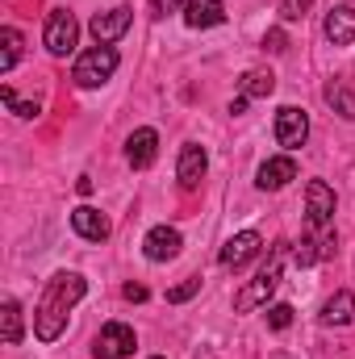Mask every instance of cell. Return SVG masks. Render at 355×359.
<instances>
[{
    "mask_svg": "<svg viewBox=\"0 0 355 359\" xmlns=\"http://www.w3.org/2000/svg\"><path fill=\"white\" fill-rule=\"evenodd\" d=\"M0 100H4V104H8V109H13V104H17V92L8 88V84H4V88H0Z\"/></svg>",
    "mask_w": 355,
    "mask_h": 359,
    "instance_id": "30",
    "label": "cell"
},
{
    "mask_svg": "<svg viewBox=\"0 0 355 359\" xmlns=\"http://www.w3.org/2000/svg\"><path fill=\"white\" fill-rule=\"evenodd\" d=\"M84 276L80 271H59V276H51V284H46V292H42V301H38V309H34V334L42 339V343H55L59 334H63V326H67V313H72V305L84 297Z\"/></svg>",
    "mask_w": 355,
    "mask_h": 359,
    "instance_id": "1",
    "label": "cell"
},
{
    "mask_svg": "<svg viewBox=\"0 0 355 359\" xmlns=\"http://www.w3.org/2000/svg\"><path fill=\"white\" fill-rule=\"evenodd\" d=\"M305 138H309V117H305V109L284 104V109L276 113V142H280L284 151H297V147H305Z\"/></svg>",
    "mask_w": 355,
    "mask_h": 359,
    "instance_id": "7",
    "label": "cell"
},
{
    "mask_svg": "<svg viewBox=\"0 0 355 359\" xmlns=\"http://www.w3.org/2000/svg\"><path fill=\"white\" fill-rule=\"evenodd\" d=\"M180 4H188V0H151V13L163 17V13H176Z\"/></svg>",
    "mask_w": 355,
    "mask_h": 359,
    "instance_id": "26",
    "label": "cell"
},
{
    "mask_svg": "<svg viewBox=\"0 0 355 359\" xmlns=\"http://www.w3.org/2000/svg\"><path fill=\"white\" fill-rule=\"evenodd\" d=\"M196 292H201V280H184V284H176V288H168V301L180 305V301H188V297H196Z\"/></svg>",
    "mask_w": 355,
    "mask_h": 359,
    "instance_id": "24",
    "label": "cell"
},
{
    "mask_svg": "<svg viewBox=\"0 0 355 359\" xmlns=\"http://www.w3.org/2000/svg\"><path fill=\"white\" fill-rule=\"evenodd\" d=\"M13 113H17V117H38V100H17Z\"/></svg>",
    "mask_w": 355,
    "mask_h": 359,
    "instance_id": "27",
    "label": "cell"
},
{
    "mask_svg": "<svg viewBox=\"0 0 355 359\" xmlns=\"http://www.w3.org/2000/svg\"><path fill=\"white\" fill-rule=\"evenodd\" d=\"M272 92H276V76L264 72V67L247 72V76H243V84H239V96H247V100H260V96H272Z\"/></svg>",
    "mask_w": 355,
    "mask_h": 359,
    "instance_id": "18",
    "label": "cell"
},
{
    "mask_svg": "<svg viewBox=\"0 0 355 359\" xmlns=\"http://www.w3.org/2000/svg\"><path fill=\"white\" fill-rule=\"evenodd\" d=\"M309 8H314V0H280V17L284 21H301Z\"/></svg>",
    "mask_w": 355,
    "mask_h": 359,
    "instance_id": "23",
    "label": "cell"
},
{
    "mask_svg": "<svg viewBox=\"0 0 355 359\" xmlns=\"http://www.w3.org/2000/svg\"><path fill=\"white\" fill-rule=\"evenodd\" d=\"M335 222V188L326 180H309L305 188V226L309 230H330Z\"/></svg>",
    "mask_w": 355,
    "mask_h": 359,
    "instance_id": "6",
    "label": "cell"
},
{
    "mask_svg": "<svg viewBox=\"0 0 355 359\" xmlns=\"http://www.w3.org/2000/svg\"><path fill=\"white\" fill-rule=\"evenodd\" d=\"M76 192H80V196H92V180L80 176V180H76Z\"/></svg>",
    "mask_w": 355,
    "mask_h": 359,
    "instance_id": "29",
    "label": "cell"
},
{
    "mask_svg": "<svg viewBox=\"0 0 355 359\" xmlns=\"http://www.w3.org/2000/svg\"><path fill=\"white\" fill-rule=\"evenodd\" d=\"M180 247H184V238H180V230H172V226H155V230L142 238V255H147L151 264H168V259H176Z\"/></svg>",
    "mask_w": 355,
    "mask_h": 359,
    "instance_id": "10",
    "label": "cell"
},
{
    "mask_svg": "<svg viewBox=\"0 0 355 359\" xmlns=\"http://www.w3.org/2000/svg\"><path fill=\"white\" fill-rule=\"evenodd\" d=\"M130 21H134V13L126 8V4H117V8H109V13H96L92 17V38H96V46H113L126 29H130Z\"/></svg>",
    "mask_w": 355,
    "mask_h": 359,
    "instance_id": "9",
    "label": "cell"
},
{
    "mask_svg": "<svg viewBox=\"0 0 355 359\" xmlns=\"http://www.w3.org/2000/svg\"><path fill=\"white\" fill-rule=\"evenodd\" d=\"M134 347H138V339H134V330L126 322H105L100 334H96V343H92V355L96 359H130Z\"/></svg>",
    "mask_w": 355,
    "mask_h": 359,
    "instance_id": "4",
    "label": "cell"
},
{
    "mask_svg": "<svg viewBox=\"0 0 355 359\" xmlns=\"http://www.w3.org/2000/svg\"><path fill=\"white\" fill-rule=\"evenodd\" d=\"M326 38H330V46H351L355 42V4H335L326 13Z\"/></svg>",
    "mask_w": 355,
    "mask_h": 359,
    "instance_id": "14",
    "label": "cell"
},
{
    "mask_svg": "<svg viewBox=\"0 0 355 359\" xmlns=\"http://www.w3.org/2000/svg\"><path fill=\"white\" fill-rule=\"evenodd\" d=\"M288 180H297V159H293V155H276V159H267L264 168H260L255 184H260L264 192H276V188H284Z\"/></svg>",
    "mask_w": 355,
    "mask_h": 359,
    "instance_id": "16",
    "label": "cell"
},
{
    "mask_svg": "<svg viewBox=\"0 0 355 359\" xmlns=\"http://www.w3.org/2000/svg\"><path fill=\"white\" fill-rule=\"evenodd\" d=\"M0 42H4V50H0V72H13V67H17V55H21V34H17L13 25H4V29H0Z\"/></svg>",
    "mask_w": 355,
    "mask_h": 359,
    "instance_id": "21",
    "label": "cell"
},
{
    "mask_svg": "<svg viewBox=\"0 0 355 359\" xmlns=\"http://www.w3.org/2000/svg\"><path fill=\"white\" fill-rule=\"evenodd\" d=\"M284 259H288V243H276L272 251H267V264L255 271V280L234 297V309L239 313H251V309H260L267 305V297L280 288V271H284Z\"/></svg>",
    "mask_w": 355,
    "mask_h": 359,
    "instance_id": "2",
    "label": "cell"
},
{
    "mask_svg": "<svg viewBox=\"0 0 355 359\" xmlns=\"http://www.w3.org/2000/svg\"><path fill=\"white\" fill-rule=\"evenodd\" d=\"M155 155H159V134L151 130V126H142V130H134L130 134V142H126V159H130V168H151L155 163Z\"/></svg>",
    "mask_w": 355,
    "mask_h": 359,
    "instance_id": "11",
    "label": "cell"
},
{
    "mask_svg": "<svg viewBox=\"0 0 355 359\" xmlns=\"http://www.w3.org/2000/svg\"><path fill=\"white\" fill-rule=\"evenodd\" d=\"M205 168H209V155H205V147L188 142V147L180 151V163H176V180H180V188H196V184L205 180Z\"/></svg>",
    "mask_w": 355,
    "mask_h": 359,
    "instance_id": "12",
    "label": "cell"
},
{
    "mask_svg": "<svg viewBox=\"0 0 355 359\" xmlns=\"http://www.w3.org/2000/svg\"><path fill=\"white\" fill-rule=\"evenodd\" d=\"M226 21V4L222 0H188L184 4V25L188 29H209Z\"/></svg>",
    "mask_w": 355,
    "mask_h": 359,
    "instance_id": "15",
    "label": "cell"
},
{
    "mask_svg": "<svg viewBox=\"0 0 355 359\" xmlns=\"http://www.w3.org/2000/svg\"><path fill=\"white\" fill-rule=\"evenodd\" d=\"M155 359H163V355H155Z\"/></svg>",
    "mask_w": 355,
    "mask_h": 359,
    "instance_id": "32",
    "label": "cell"
},
{
    "mask_svg": "<svg viewBox=\"0 0 355 359\" xmlns=\"http://www.w3.org/2000/svg\"><path fill=\"white\" fill-rule=\"evenodd\" d=\"M113 72H117V50H113V46H92V50H84V55L76 59L72 80H76L80 88H100V84H109Z\"/></svg>",
    "mask_w": 355,
    "mask_h": 359,
    "instance_id": "3",
    "label": "cell"
},
{
    "mask_svg": "<svg viewBox=\"0 0 355 359\" xmlns=\"http://www.w3.org/2000/svg\"><path fill=\"white\" fill-rule=\"evenodd\" d=\"M76 38H80V25H76V13H67V8H55L51 17H46V34H42V42H46V50L51 55H72L76 50Z\"/></svg>",
    "mask_w": 355,
    "mask_h": 359,
    "instance_id": "5",
    "label": "cell"
},
{
    "mask_svg": "<svg viewBox=\"0 0 355 359\" xmlns=\"http://www.w3.org/2000/svg\"><path fill=\"white\" fill-rule=\"evenodd\" d=\"M0 326H4V343L17 347L21 343V305L13 297H4V305H0Z\"/></svg>",
    "mask_w": 355,
    "mask_h": 359,
    "instance_id": "19",
    "label": "cell"
},
{
    "mask_svg": "<svg viewBox=\"0 0 355 359\" xmlns=\"http://www.w3.org/2000/svg\"><path fill=\"white\" fill-rule=\"evenodd\" d=\"M326 100L335 104V113H339V117L355 121V92L347 88V84H326Z\"/></svg>",
    "mask_w": 355,
    "mask_h": 359,
    "instance_id": "20",
    "label": "cell"
},
{
    "mask_svg": "<svg viewBox=\"0 0 355 359\" xmlns=\"http://www.w3.org/2000/svg\"><path fill=\"white\" fill-rule=\"evenodd\" d=\"M260 251H264V238H260L255 230H243V234H234V238L222 247V268L226 271H243Z\"/></svg>",
    "mask_w": 355,
    "mask_h": 359,
    "instance_id": "8",
    "label": "cell"
},
{
    "mask_svg": "<svg viewBox=\"0 0 355 359\" xmlns=\"http://www.w3.org/2000/svg\"><path fill=\"white\" fill-rule=\"evenodd\" d=\"M72 230L88 243H105L109 238V217L92 205H80V209H72Z\"/></svg>",
    "mask_w": 355,
    "mask_h": 359,
    "instance_id": "13",
    "label": "cell"
},
{
    "mask_svg": "<svg viewBox=\"0 0 355 359\" xmlns=\"http://www.w3.org/2000/svg\"><path fill=\"white\" fill-rule=\"evenodd\" d=\"M126 301H147V288L142 284H126Z\"/></svg>",
    "mask_w": 355,
    "mask_h": 359,
    "instance_id": "28",
    "label": "cell"
},
{
    "mask_svg": "<svg viewBox=\"0 0 355 359\" xmlns=\"http://www.w3.org/2000/svg\"><path fill=\"white\" fill-rule=\"evenodd\" d=\"M322 322L326 326H351L355 322V292H335L326 305H322Z\"/></svg>",
    "mask_w": 355,
    "mask_h": 359,
    "instance_id": "17",
    "label": "cell"
},
{
    "mask_svg": "<svg viewBox=\"0 0 355 359\" xmlns=\"http://www.w3.org/2000/svg\"><path fill=\"white\" fill-rule=\"evenodd\" d=\"M267 326L272 330H288L293 326V305H267Z\"/></svg>",
    "mask_w": 355,
    "mask_h": 359,
    "instance_id": "22",
    "label": "cell"
},
{
    "mask_svg": "<svg viewBox=\"0 0 355 359\" xmlns=\"http://www.w3.org/2000/svg\"><path fill=\"white\" fill-rule=\"evenodd\" d=\"M230 113L239 117V113H247V96H239V100H230Z\"/></svg>",
    "mask_w": 355,
    "mask_h": 359,
    "instance_id": "31",
    "label": "cell"
},
{
    "mask_svg": "<svg viewBox=\"0 0 355 359\" xmlns=\"http://www.w3.org/2000/svg\"><path fill=\"white\" fill-rule=\"evenodd\" d=\"M288 46V38H284V29H267L264 34V50H272V55H280Z\"/></svg>",
    "mask_w": 355,
    "mask_h": 359,
    "instance_id": "25",
    "label": "cell"
}]
</instances>
